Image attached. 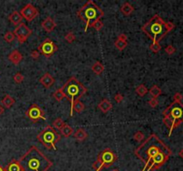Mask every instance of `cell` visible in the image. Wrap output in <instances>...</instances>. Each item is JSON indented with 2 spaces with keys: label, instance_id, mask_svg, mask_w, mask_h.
Segmentation results:
<instances>
[{
  "label": "cell",
  "instance_id": "cell-1",
  "mask_svg": "<svg viewBox=\"0 0 183 171\" xmlns=\"http://www.w3.org/2000/svg\"><path fill=\"white\" fill-rule=\"evenodd\" d=\"M134 154L145 164L142 171H151L161 168L172 152L157 135H151L136 148Z\"/></svg>",
  "mask_w": 183,
  "mask_h": 171
},
{
  "label": "cell",
  "instance_id": "cell-2",
  "mask_svg": "<svg viewBox=\"0 0 183 171\" xmlns=\"http://www.w3.org/2000/svg\"><path fill=\"white\" fill-rule=\"evenodd\" d=\"M18 161L21 171H48L53 166L52 161L36 145L27 150Z\"/></svg>",
  "mask_w": 183,
  "mask_h": 171
},
{
  "label": "cell",
  "instance_id": "cell-3",
  "mask_svg": "<svg viewBox=\"0 0 183 171\" xmlns=\"http://www.w3.org/2000/svg\"><path fill=\"white\" fill-rule=\"evenodd\" d=\"M173 28V23L166 22L158 14H156L143 25L141 30L148 38H151L154 43H158Z\"/></svg>",
  "mask_w": 183,
  "mask_h": 171
},
{
  "label": "cell",
  "instance_id": "cell-4",
  "mask_svg": "<svg viewBox=\"0 0 183 171\" xmlns=\"http://www.w3.org/2000/svg\"><path fill=\"white\" fill-rule=\"evenodd\" d=\"M77 16L85 22L84 31L87 32L88 27L104 16V12L93 0H88L77 12Z\"/></svg>",
  "mask_w": 183,
  "mask_h": 171
},
{
  "label": "cell",
  "instance_id": "cell-5",
  "mask_svg": "<svg viewBox=\"0 0 183 171\" xmlns=\"http://www.w3.org/2000/svg\"><path fill=\"white\" fill-rule=\"evenodd\" d=\"M65 97L71 103V117L73 115V103L87 93V88L75 78L71 77L61 87Z\"/></svg>",
  "mask_w": 183,
  "mask_h": 171
},
{
  "label": "cell",
  "instance_id": "cell-6",
  "mask_svg": "<svg viewBox=\"0 0 183 171\" xmlns=\"http://www.w3.org/2000/svg\"><path fill=\"white\" fill-rule=\"evenodd\" d=\"M163 123L170 129L169 136L172 130L183 121V104L174 101L167 109L163 111Z\"/></svg>",
  "mask_w": 183,
  "mask_h": 171
},
{
  "label": "cell",
  "instance_id": "cell-7",
  "mask_svg": "<svg viewBox=\"0 0 183 171\" xmlns=\"http://www.w3.org/2000/svg\"><path fill=\"white\" fill-rule=\"evenodd\" d=\"M38 141L41 143L47 149L56 151V144L60 141L61 135L51 126H47L37 136Z\"/></svg>",
  "mask_w": 183,
  "mask_h": 171
},
{
  "label": "cell",
  "instance_id": "cell-8",
  "mask_svg": "<svg viewBox=\"0 0 183 171\" xmlns=\"http://www.w3.org/2000/svg\"><path fill=\"white\" fill-rule=\"evenodd\" d=\"M116 154L110 148H106L98 156L97 160L92 165V168L95 171H100L103 168H108L112 166L116 161Z\"/></svg>",
  "mask_w": 183,
  "mask_h": 171
},
{
  "label": "cell",
  "instance_id": "cell-9",
  "mask_svg": "<svg viewBox=\"0 0 183 171\" xmlns=\"http://www.w3.org/2000/svg\"><path fill=\"white\" fill-rule=\"evenodd\" d=\"M57 50H58L57 46L48 38H46L38 47V51L47 58L53 55Z\"/></svg>",
  "mask_w": 183,
  "mask_h": 171
},
{
  "label": "cell",
  "instance_id": "cell-10",
  "mask_svg": "<svg viewBox=\"0 0 183 171\" xmlns=\"http://www.w3.org/2000/svg\"><path fill=\"white\" fill-rule=\"evenodd\" d=\"M14 34L15 36V38H17V40L20 42L21 44H23L29 37L32 34V30L23 22H21L20 25H18L14 30Z\"/></svg>",
  "mask_w": 183,
  "mask_h": 171
},
{
  "label": "cell",
  "instance_id": "cell-11",
  "mask_svg": "<svg viewBox=\"0 0 183 171\" xmlns=\"http://www.w3.org/2000/svg\"><path fill=\"white\" fill-rule=\"evenodd\" d=\"M25 114L32 122H38L40 119H46L43 110L38 104H32L26 111Z\"/></svg>",
  "mask_w": 183,
  "mask_h": 171
},
{
  "label": "cell",
  "instance_id": "cell-12",
  "mask_svg": "<svg viewBox=\"0 0 183 171\" xmlns=\"http://www.w3.org/2000/svg\"><path fill=\"white\" fill-rule=\"evenodd\" d=\"M22 18L26 20L27 21H31L39 15L38 9L32 5V4H27L20 12Z\"/></svg>",
  "mask_w": 183,
  "mask_h": 171
},
{
  "label": "cell",
  "instance_id": "cell-13",
  "mask_svg": "<svg viewBox=\"0 0 183 171\" xmlns=\"http://www.w3.org/2000/svg\"><path fill=\"white\" fill-rule=\"evenodd\" d=\"M41 27L45 30V31L50 33V32H52L56 29V22L55 21V20L52 19L51 17L48 16V17H47L46 19L41 22Z\"/></svg>",
  "mask_w": 183,
  "mask_h": 171
},
{
  "label": "cell",
  "instance_id": "cell-14",
  "mask_svg": "<svg viewBox=\"0 0 183 171\" xmlns=\"http://www.w3.org/2000/svg\"><path fill=\"white\" fill-rule=\"evenodd\" d=\"M40 83L44 87L48 88V87H52L53 84L55 83V78H53V76L50 73L47 72L40 78Z\"/></svg>",
  "mask_w": 183,
  "mask_h": 171
},
{
  "label": "cell",
  "instance_id": "cell-15",
  "mask_svg": "<svg viewBox=\"0 0 183 171\" xmlns=\"http://www.w3.org/2000/svg\"><path fill=\"white\" fill-rule=\"evenodd\" d=\"M114 46L118 50L122 51L128 46V38H127V36L124 33L120 34L118 36L117 39H116V41L114 42Z\"/></svg>",
  "mask_w": 183,
  "mask_h": 171
},
{
  "label": "cell",
  "instance_id": "cell-16",
  "mask_svg": "<svg viewBox=\"0 0 183 171\" xmlns=\"http://www.w3.org/2000/svg\"><path fill=\"white\" fill-rule=\"evenodd\" d=\"M8 60L11 62H13L14 65H18L22 61V55L18 50H13L8 55Z\"/></svg>",
  "mask_w": 183,
  "mask_h": 171
},
{
  "label": "cell",
  "instance_id": "cell-17",
  "mask_svg": "<svg viewBox=\"0 0 183 171\" xmlns=\"http://www.w3.org/2000/svg\"><path fill=\"white\" fill-rule=\"evenodd\" d=\"M8 20L11 21V23L14 26H18L21 23V21H22V17L21 15V14L18 11H14L8 17Z\"/></svg>",
  "mask_w": 183,
  "mask_h": 171
},
{
  "label": "cell",
  "instance_id": "cell-18",
  "mask_svg": "<svg viewBox=\"0 0 183 171\" xmlns=\"http://www.w3.org/2000/svg\"><path fill=\"white\" fill-rule=\"evenodd\" d=\"M98 107L101 110L102 112L106 113V112H108L112 109L113 105H112V103H111V102L109 100L103 99L101 102L98 104Z\"/></svg>",
  "mask_w": 183,
  "mask_h": 171
},
{
  "label": "cell",
  "instance_id": "cell-19",
  "mask_svg": "<svg viewBox=\"0 0 183 171\" xmlns=\"http://www.w3.org/2000/svg\"><path fill=\"white\" fill-rule=\"evenodd\" d=\"M14 103H15V100L11 96V95H5V97L2 99V101H1V105L4 107V108H6V109H9V108H11L14 104Z\"/></svg>",
  "mask_w": 183,
  "mask_h": 171
},
{
  "label": "cell",
  "instance_id": "cell-20",
  "mask_svg": "<svg viewBox=\"0 0 183 171\" xmlns=\"http://www.w3.org/2000/svg\"><path fill=\"white\" fill-rule=\"evenodd\" d=\"M134 11V7L129 3V2H125L122 4V5L121 6V12L123 14V15L125 16H129Z\"/></svg>",
  "mask_w": 183,
  "mask_h": 171
},
{
  "label": "cell",
  "instance_id": "cell-21",
  "mask_svg": "<svg viewBox=\"0 0 183 171\" xmlns=\"http://www.w3.org/2000/svg\"><path fill=\"white\" fill-rule=\"evenodd\" d=\"M5 171H21V169L20 163L18 160H13L8 165L7 167L5 169Z\"/></svg>",
  "mask_w": 183,
  "mask_h": 171
},
{
  "label": "cell",
  "instance_id": "cell-22",
  "mask_svg": "<svg viewBox=\"0 0 183 171\" xmlns=\"http://www.w3.org/2000/svg\"><path fill=\"white\" fill-rule=\"evenodd\" d=\"M73 136L76 140L82 142L88 137V133L83 129V128H79L75 132H73Z\"/></svg>",
  "mask_w": 183,
  "mask_h": 171
},
{
  "label": "cell",
  "instance_id": "cell-23",
  "mask_svg": "<svg viewBox=\"0 0 183 171\" xmlns=\"http://www.w3.org/2000/svg\"><path fill=\"white\" fill-rule=\"evenodd\" d=\"M92 71L97 74V75H101L103 71H104V66L100 62H96L92 66H91Z\"/></svg>",
  "mask_w": 183,
  "mask_h": 171
},
{
  "label": "cell",
  "instance_id": "cell-24",
  "mask_svg": "<svg viewBox=\"0 0 183 171\" xmlns=\"http://www.w3.org/2000/svg\"><path fill=\"white\" fill-rule=\"evenodd\" d=\"M61 135L63 136H64V137H69V136H71L72 134H73V128L70 126V125H67V124H65L63 127V128H62L61 130Z\"/></svg>",
  "mask_w": 183,
  "mask_h": 171
},
{
  "label": "cell",
  "instance_id": "cell-25",
  "mask_svg": "<svg viewBox=\"0 0 183 171\" xmlns=\"http://www.w3.org/2000/svg\"><path fill=\"white\" fill-rule=\"evenodd\" d=\"M149 94L153 98H157L159 95L162 94V90L160 89V87L156 85H154L150 89H149Z\"/></svg>",
  "mask_w": 183,
  "mask_h": 171
},
{
  "label": "cell",
  "instance_id": "cell-26",
  "mask_svg": "<svg viewBox=\"0 0 183 171\" xmlns=\"http://www.w3.org/2000/svg\"><path fill=\"white\" fill-rule=\"evenodd\" d=\"M72 109H73V111H75L76 112L81 113V112H82L85 110V105L82 103L80 100H76V101H74V103H73V107H72Z\"/></svg>",
  "mask_w": 183,
  "mask_h": 171
},
{
  "label": "cell",
  "instance_id": "cell-27",
  "mask_svg": "<svg viewBox=\"0 0 183 171\" xmlns=\"http://www.w3.org/2000/svg\"><path fill=\"white\" fill-rule=\"evenodd\" d=\"M135 91H136V93H137V95H140V96H145V95L147 94V92H148V90H147V88L145 87V85H140V86H138L137 87H136V89H135Z\"/></svg>",
  "mask_w": 183,
  "mask_h": 171
},
{
  "label": "cell",
  "instance_id": "cell-28",
  "mask_svg": "<svg viewBox=\"0 0 183 171\" xmlns=\"http://www.w3.org/2000/svg\"><path fill=\"white\" fill-rule=\"evenodd\" d=\"M64 125H65V123H64V121L63 120V119H61V118L56 119L53 121V128H56V129H58V130H61Z\"/></svg>",
  "mask_w": 183,
  "mask_h": 171
},
{
  "label": "cell",
  "instance_id": "cell-29",
  "mask_svg": "<svg viewBox=\"0 0 183 171\" xmlns=\"http://www.w3.org/2000/svg\"><path fill=\"white\" fill-rule=\"evenodd\" d=\"M53 97L55 98V100H56L57 102H61L62 100L65 97V95L63 94V90H62V88H59V89H57L56 91H55L54 92V94H53Z\"/></svg>",
  "mask_w": 183,
  "mask_h": 171
},
{
  "label": "cell",
  "instance_id": "cell-30",
  "mask_svg": "<svg viewBox=\"0 0 183 171\" xmlns=\"http://www.w3.org/2000/svg\"><path fill=\"white\" fill-rule=\"evenodd\" d=\"M4 39H5L7 43H12V42L15 39V36H14V32H12V31H7V32L4 35Z\"/></svg>",
  "mask_w": 183,
  "mask_h": 171
},
{
  "label": "cell",
  "instance_id": "cell-31",
  "mask_svg": "<svg viewBox=\"0 0 183 171\" xmlns=\"http://www.w3.org/2000/svg\"><path fill=\"white\" fill-rule=\"evenodd\" d=\"M149 48L150 50L153 52V53H158L160 50H161V46L159 43H156V42H153L150 46H149Z\"/></svg>",
  "mask_w": 183,
  "mask_h": 171
},
{
  "label": "cell",
  "instance_id": "cell-32",
  "mask_svg": "<svg viewBox=\"0 0 183 171\" xmlns=\"http://www.w3.org/2000/svg\"><path fill=\"white\" fill-rule=\"evenodd\" d=\"M65 40L68 42V43H72L75 39H76V37H75V35L73 34V32H72V31H70V32H68L66 35H65Z\"/></svg>",
  "mask_w": 183,
  "mask_h": 171
},
{
  "label": "cell",
  "instance_id": "cell-33",
  "mask_svg": "<svg viewBox=\"0 0 183 171\" xmlns=\"http://www.w3.org/2000/svg\"><path fill=\"white\" fill-rule=\"evenodd\" d=\"M91 27L92 28H94L96 30H101L102 28L104 27V23L102 22L100 20H98V21H95L92 25H91Z\"/></svg>",
  "mask_w": 183,
  "mask_h": 171
},
{
  "label": "cell",
  "instance_id": "cell-34",
  "mask_svg": "<svg viewBox=\"0 0 183 171\" xmlns=\"http://www.w3.org/2000/svg\"><path fill=\"white\" fill-rule=\"evenodd\" d=\"M133 138L136 141H138V142H142L143 140H144V138H145V135H144V134L141 131H138V132H136V133L134 134Z\"/></svg>",
  "mask_w": 183,
  "mask_h": 171
},
{
  "label": "cell",
  "instance_id": "cell-35",
  "mask_svg": "<svg viewBox=\"0 0 183 171\" xmlns=\"http://www.w3.org/2000/svg\"><path fill=\"white\" fill-rule=\"evenodd\" d=\"M14 80L15 83L20 84V83H21V82L24 80V76H23L21 73H20V72H17V73L14 76Z\"/></svg>",
  "mask_w": 183,
  "mask_h": 171
},
{
  "label": "cell",
  "instance_id": "cell-36",
  "mask_svg": "<svg viewBox=\"0 0 183 171\" xmlns=\"http://www.w3.org/2000/svg\"><path fill=\"white\" fill-rule=\"evenodd\" d=\"M158 103H159V102H158V100L156 99V98H152V99H150V100L148 101V104H149L152 108H156V107L158 105Z\"/></svg>",
  "mask_w": 183,
  "mask_h": 171
},
{
  "label": "cell",
  "instance_id": "cell-37",
  "mask_svg": "<svg viewBox=\"0 0 183 171\" xmlns=\"http://www.w3.org/2000/svg\"><path fill=\"white\" fill-rule=\"evenodd\" d=\"M40 55V53L38 51V50H33L31 53H30V57L34 60H38L39 57Z\"/></svg>",
  "mask_w": 183,
  "mask_h": 171
},
{
  "label": "cell",
  "instance_id": "cell-38",
  "mask_svg": "<svg viewBox=\"0 0 183 171\" xmlns=\"http://www.w3.org/2000/svg\"><path fill=\"white\" fill-rule=\"evenodd\" d=\"M114 98V100H115V102L117 103H122V100H123V95L122 94H120V93H117V94H115Z\"/></svg>",
  "mask_w": 183,
  "mask_h": 171
},
{
  "label": "cell",
  "instance_id": "cell-39",
  "mask_svg": "<svg viewBox=\"0 0 183 171\" xmlns=\"http://www.w3.org/2000/svg\"><path fill=\"white\" fill-rule=\"evenodd\" d=\"M165 52H166L168 55H172V54L175 52V48H174L172 46H171V45H170V46H168L165 48Z\"/></svg>",
  "mask_w": 183,
  "mask_h": 171
},
{
  "label": "cell",
  "instance_id": "cell-40",
  "mask_svg": "<svg viewBox=\"0 0 183 171\" xmlns=\"http://www.w3.org/2000/svg\"><path fill=\"white\" fill-rule=\"evenodd\" d=\"M181 98H182V96H181V95L180 93H176V94L174 95V96H173V99H174V101H176V102H181Z\"/></svg>",
  "mask_w": 183,
  "mask_h": 171
},
{
  "label": "cell",
  "instance_id": "cell-41",
  "mask_svg": "<svg viewBox=\"0 0 183 171\" xmlns=\"http://www.w3.org/2000/svg\"><path fill=\"white\" fill-rule=\"evenodd\" d=\"M4 112H5V108L0 104V115H2V114L4 113Z\"/></svg>",
  "mask_w": 183,
  "mask_h": 171
},
{
  "label": "cell",
  "instance_id": "cell-42",
  "mask_svg": "<svg viewBox=\"0 0 183 171\" xmlns=\"http://www.w3.org/2000/svg\"><path fill=\"white\" fill-rule=\"evenodd\" d=\"M179 156H180L181 158H183V149L180 151V152H179Z\"/></svg>",
  "mask_w": 183,
  "mask_h": 171
},
{
  "label": "cell",
  "instance_id": "cell-43",
  "mask_svg": "<svg viewBox=\"0 0 183 171\" xmlns=\"http://www.w3.org/2000/svg\"><path fill=\"white\" fill-rule=\"evenodd\" d=\"M0 171H5V169H4L1 165H0Z\"/></svg>",
  "mask_w": 183,
  "mask_h": 171
},
{
  "label": "cell",
  "instance_id": "cell-44",
  "mask_svg": "<svg viewBox=\"0 0 183 171\" xmlns=\"http://www.w3.org/2000/svg\"><path fill=\"white\" fill-rule=\"evenodd\" d=\"M113 171H119V170H117V169H114V170H113Z\"/></svg>",
  "mask_w": 183,
  "mask_h": 171
}]
</instances>
